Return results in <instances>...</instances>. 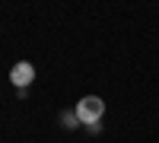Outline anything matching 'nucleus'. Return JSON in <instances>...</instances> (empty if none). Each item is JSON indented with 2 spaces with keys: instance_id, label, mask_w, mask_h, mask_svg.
<instances>
[{
  "instance_id": "1",
  "label": "nucleus",
  "mask_w": 159,
  "mask_h": 143,
  "mask_svg": "<svg viewBox=\"0 0 159 143\" xmlns=\"http://www.w3.org/2000/svg\"><path fill=\"white\" fill-rule=\"evenodd\" d=\"M76 118H80V124H99L102 121V114H105V102L99 99V96H83V99H80L76 102Z\"/></svg>"
},
{
  "instance_id": "2",
  "label": "nucleus",
  "mask_w": 159,
  "mask_h": 143,
  "mask_svg": "<svg viewBox=\"0 0 159 143\" xmlns=\"http://www.w3.org/2000/svg\"><path fill=\"white\" fill-rule=\"evenodd\" d=\"M10 80H13V86L16 89H25L32 80H35V67L29 60H19V64H13V70H10Z\"/></svg>"
},
{
  "instance_id": "3",
  "label": "nucleus",
  "mask_w": 159,
  "mask_h": 143,
  "mask_svg": "<svg viewBox=\"0 0 159 143\" xmlns=\"http://www.w3.org/2000/svg\"><path fill=\"white\" fill-rule=\"evenodd\" d=\"M61 124H64V127H76V124H80L76 111H64V114H61Z\"/></svg>"
}]
</instances>
